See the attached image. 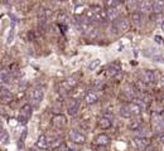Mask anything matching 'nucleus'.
Returning <instances> with one entry per match:
<instances>
[{
	"mask_svg": "<svg viewBox=\"0 0 164 151\" xmlns=\"http://www.w3.org/2000/svg\"><path fill=\"white\" fill-rule=\"evenodd\" d=\"M13 101V95L12 92L9 91V88L7 87V85H3L2 86V102L3 103H10Z\"/></svg>",
	"mask_w": 164,
	"mask_h": 151,
	"instance_id": "obj_13",
	"label": "nucleus"
},
{
	"mask_svg": "<svg viewBox=\"0 0 164 151\" xmlns=\"http://www.w3.org/2000/svg\"><path fill=\"white\" fill-rule=\"evenodd\" d=\"M28 151H36V150H34V148H29Z\"/></svg>",
	"mask_w": 164,
	"mask_h": 151,
	"instance_id": "obj_43",
	"label": "nucleus"
},
{
	"mask_svg": "<svg viewBox=\"0 0 164 151\" xmlns=\"http://www.w3.org/2000/svg\"><path fill=\"white\" fill-rule=\"evenodd\" d=\"M52 125L57 128H62L67 125V118L63 116V115H57V116H53L52 118Z\"/></svg>",
	"mask_w": 164,
	"mask_h": 151,
	"instance_id": "obj_15",
	"label": "nucleus"
},
{
	"mask_svg": "<svg viewBox=\"0 0 164 151\" xmlns=\"http://www.w3.org/2000/svg\"><path fill=\"white\" fill-rule=\"evenodd\" d=\"M104 117H107V118H110V120H112L114 118V113L112 112H110V111H105V113L102 115Z\"/></svg>",
	"mask_w": 164,
	"mask_h": 151,
	"instance_id": "obj_37",
	"label": "nucleus"
},
{
	"mask_svg": "<svg viewBox=\"0 0 164 151\" xmlns=\"http://www.w3.org/2000/svg\"><path fill=\"white\" fill-rule=\"evenodd\" d=\"M153 8V3L149 2V0H143V2H139V13L144 14V13H148L150 12Z\"/></svg>",
	"mask_w": 164,
	"mask_h": 151,
	"instance_id": "obj_18",
	"label": "nucleus"
},
{
	"mask_svg": "<svg viewBox=\"0 0 164 151\" xmlns=\"http://www.w3.org/2000/svg\"><path fill=\"white\" fill-rule=\"evenodd\" d=\"M79 110V100L77 98H71L67 103V113L69 116H76Z\"/></svg>",
	"mask_w": 164,
	"mask_h": 151,
	"instance_id": "obj_12",
	"label": "nucleus"
},
{
	"mask_svg": "<svg viewBox=\"0 0 164 151\" xmlns=\"http://www.w3.org/2000/svg\"><path fill=\"white\" fill-rule=\"evenodd\" d=\"M146 136H148V130H146V127H144V126H141L139 130L134 131V137H144V138H148Z\"/></svg>",
	"mask_w": 164,
	"mask_h": 151,
	"instance_id": "obj_29",
	"label": "nucleus"
},
{
	"mask_svg": "<svg viewBox=\"0 0 164 151\" xmlns=\"http://www.w3.org/2000/svg\"><path fill=\"white\" fill-rule=\"evenodd\" d=\"M58 20H59V23H61L62 25H66V24L68 23V20H69V17H68L66 13H59Z\"/></svg>",
	"mask_w": 164,
	"mask_h": 151,
	"instance_id": "obj_33",
	"label": "nucleus"
},
{
	"mask_svg": "<svg viewBox=\"0 0 164 151\" xmlns=\"http://www.w3.org/2000/svg\"><path fill=\"white\" fill-rule=\"evenodd\" d=\"M123 93L125 96V98H128L129 101H135L138 98V90L135 86L133 85H126L123 88Z\"/></svg>",
	"mask_w": 164,
	"mask_h": 151,
	"instance_id": "obj_8",
	"label": "nucleus"
},
{
	"mask_svg": "<svg viewBox=\"0 0 164 151\" xmlns=\"http://www.w3.org/2000/svg\"><path fill=\"white\" fill-rule=\"evenodd\" d=\"M111 125H112V120H110V118H107V117H104V116H101V117L99 118V126H100L102 130L110 128Z\"/></svg>",
	"mask_w": 164,
	"mask_h": 151,
	"instance_id": "obj_24",
	"label": "nucleus"
},
{
	"mask_svg": "<svg viewBox=\"0 0 164 151\" xmlns=\"http://www.w3.org/2000/svg\"><path fill=\"white\" fill-rule=\"evenodd\" d=\"M156 140H158L160 143H164V133H159V135H156Z\"/></svg>",
	"mask_w": 164,
	"mask_h": 151,
	"instance_id": "obj_38",
	"label": "nucleus"
},
{
	"mask_svg": "<svg viewBox=\"0 0 164 151\" xmlns=\"http://www.w3.org/2000/svg\"><path fill=\"white\" fill-rule=\"evenodd\" d=\"M2 142L3 143H8L9 142V135H8V132L5 130L2 131Z\"/></svg>",
	"mask_w": 164,
	"mask_h": 151,
	"instance_id": "obj_36",
	"label": "nucleus"
},
{
	"mask_svg": "<svg viewBox=\"0 0 164 151\" xmlns=\"http://www.w3.org/2000/svg\"><path fill=\"white\" fill-rule=\"evenodd\" d=\"M160 27H161V30H164V20H161V23H160Z\"/></svg>",
	"mask_w": 164,
	"mask_h": 151,
	"instance_id": "obj_42",
	"label": "nucleus"
},
{
	"mask_svg": "<svg viewBox=\"0 0 164 151\" xmlns=\"http://www.w3.org/2000/svg\"><path fill=\"white\" fill-rule=\"evenodd\" d=\"M85 35H87L90 39H95V38H97V35H99V29L95 28V27H91L90 30H89Z\"/></svg>",
	"mask_w": 164,
	"mask_h": 151,
	"instance_id": "obj_31",
	"label": "nucleus"
},
{
	"mask_svg": "<svg viewBox=\"0 0 164 151\" xmlns=\"http://www.w3.org/2000/svg\"><path fill=\"white\" fill-rule=\"evenodd\" d=\"M43 97H44V92H43L42 87L33 88V91L30 92V103H32V106L38 107L41 105V102L43 101Z\"/></svg>",
	"mask_w": 164,
	"mask_h": 151,
	"instance_id": "obj_5",
	"label": "nucleus"
},
{
	"mask_svg": "<svg viewBox=\"0 0 164 151\" xmlns=\"http://www.w3.org/2000/svg\"><path fill=\"white\" fill-rule=\"evenodd\" d=\"M77 82H78V81L76 80L74 76H72V77L66 78V80H64V81H62V82H61V85H59V87H61V91H59V92H63V93L69 92L71 90H73V88L76 87Z\"/></svg>",
	"mask_w": 164,
	"mask_h": 151,
	"instance_id": "obj_7",
	"label": "nucleus"
},
{
	"mask_svg": "<svg viewBox=\"0 0 164 151\" xmlns=\"http://www.w3.org/2000/svg\"><path fill=\"white\" fill-rule=\"evenodd\" d=\"M107 12V17H109V20L111 22H115L116 19L121 18L120 14H121V10L119 8H110V9H106Z\"/></svg>",
	"mask_w": 164,
	"mask_h": 151,
	"instance_id": "obj_17",
	"label": "nucleus"
},
{
	"mask_svg": "<svg viewBox=\"0 0 164 151\" xmlns=\"http://www.w3.org/2000/svg\"><path fill=\"white\" fill-rule=\"evenodd\" d=\"M13 37H14V30L10 32L9 34V38H8V44H10V42H13Z\"/></svg>",
	"mask_w": 164,
	"mask_h": 151,
	"instance_id": "obj_40",
	"label": "nucleus"
},
{
	"mask_svg": "<svg viewBox=\"0 0 164 151\" xmlns=\"http://www.w3.org/2000/svg\"><path fill=\"white\" fill-rule=\"evenodd\" d=\"M154 39H155V42H156V43H163V38H161V37H159V35H155V38H154Z\"/></svg>",
	"mask_w": 164,
	"mask_h": 151,
	"instance_id": "obj_41",
	"label": "nucleus"
},
{
	"mask_svg": "<svg viewBox=\"0 0 164 151\" xmlns=\"http://www.w3.org/2000/svg\"><path fill=\"white\" fill-rule=\"evenodd\" d=\"M32 112H33V110H32V105L30 103H27V105H24L22 108H20V111H19V116H18V121H19V123H27L28 121H29V118H30V116H32Z\"/></svg>",
	"mask_w": 164,
	"mask_h": 151,
	"instance_id": "obj_6",
	"label": "nucleus"
},
{
	"mask_svg": "<svg viewBox=\"0 0 164 151\" xmlns=\"http://www.w3.org/2000/svg\"><path fill=\"white\" fill-rule=\"evenodd\" d=\"M151 12H153L154 14L164 13V0H155V2H153Z\"/></svg>",
	"mask_w": 164,
	"mask_h": 151,
	"instance_id": "obj_21",
	"label": "nucleus"
},
{
	"mask_svg": "<svg viewBox=\"0 0 164 151\" xmlns=\"http://www.w3.org/2000/svg\"><path fill=\"white\" fill-rule=\"evenodd\" d=\"M131 22H133V24L136 25V27L143 25V23H144V14H141V13H139V12L131 13Z\"/></svg>",
	"mask_w": 164,
	"mask_h": 151,
	"instance_id": "obj_20",
	"label": "nucleus"
},
{
	"mask_svg": "<svg viewBox=\"0 0 164 151\" xmlns=\"http://www.w3.org/2000/svg\"><path fill=\"white\" fill-rule=\"evenodd\" d=\"M100 64H101V60H100L99 58H97V59H94V60L90 62V64L87 65V69L92 72V70H95L97 67H100Z\"/></svg>",
	"mask_w": 164,
	"mask_h": 151,
	"instance_id": "obj_32",
	"label": "nucleus"
},
{
	"mask_svg": "<svg viewBox=\"0 0 164 151\" xmlns=\"http://www.w3.org/2000/svg\"><path fill=\"white\" fill-rule=\"evenodd\" d=\"M141 81L146 85H154L156 82V76H155V72L151 70V69H144L141 72Z\"/></svg>",
	"mask_w": 164,
	"mask_h": 151,
	"instance_id": "obj_9",
	"label": "nucleus"
},
{
	"mask_svg": "<svg viewBox=\"0 0 164 151\" xmlns=\"http://www.w3.org/2000/svg\"><path fill=\"white\" fill-rule=\"evenodd\" d=\"M120 116L124 117V118H131L133 117V113H131V110H130L129 105H123L120 107Z\"/></svg>",
	"mask_w": 164,
	"mask_h": 151,
	"instance_id": "obj_25",
	"label": "nucleus"
},
{
	"mask_svg": "<svg viewBox=\"0 0 164 151\" xmlns=\"http://www.w3.org/2000/svg\"><path fill=\"white\" fill-rule=\"evenodd\" d=\"M105 5L107 7V9H110V8H119L120 2H118V0H109V2L105 3Z\"/></svg>",
	"mask_w": 164,
	"mask_h": 151,
	"instance_id": "obj_34",
	"label": "nucleus"
},
{
	"mask_svg": "<svg viewBox=\"0 0 164 151\" xmlns=\"http://www.w3.org/2000/svg\"><path fill=\"white\" fill-rule=\"evenodd\" d=\"M62 146H64L63 143V138L62 137H54L52 138V141H49V147L53 148V150H57V148H61Z\"/></svg>",
	"mask_w": 164,
	"mask_h": 151,
	"instance_id": "obj_23",
	"label": "nucleus"
},
{
	"mask_svg": "<svg viewBox=\"0 0 164 151\" xmlns=\"http://www.w3.org/2000/svg\"><path fill=\"white\" fill-rule=\"evenodd\" d=\"M129 25H130V23L126 18H119L115 22L111 23L110 32L114 33V34H123L129 29Z\"/></svg>",
	"mask_w": 164,
	"mask_h": 151,
	"instance_id": "obj_1",
	"label": "nucleus"
},
{
	"mask_svg": "<svg viewBox=\"0 0 164 151\" xmlns=\"http://www.w3.org/2000/svg\"><path fill=\"white\" fill-rule=\"evenodd\" d=\"M104 88V82L100 81V80H96L95 83H94V90L95 91H101Z\"/></svg>",
	"mask_w": 164,
	"mask_h": 151,
	"instance_id": "obj_35",
	"label": "nucleus"
},
{
	"mask_svg": "<svg viewBox=\"0 0 164 151\" xmlns=\"http://www.w3.org/2000/svg\"><path fill=\"white\" fill-rule=\"evenodd\" d=\"M99 101V93L94 90H91V91H89L86 95H85V102H86V105H94V103H96Z\"/></svg>",
	"mask_w": 164,
	"mask_h": 151,
	"instance_id": "obj_16",
	"label": "nucleus"
},
{
	"mask_svg": "<svg viewBox=\"0 0 164 151\" xmlns=\"http://www.w3.org/2000/svg\"><path fill=\"white\" fill-rule=\"evenodd\" d=\"M68 135H69V140H71L73 143H85V142H86V136L82 133V132L77 131V130L69 131Z\"/></svg>",
	"mask_w": 164,
	"mask_h": 151,
	"instance_id": "obj_11",
	"label": "nucleus"
},
{
	"mask_svg": "<svg viewBox=\"0 0 164 151\" xmlns=\"http://www.w3.org/2000/svg\"><path fill=\"white\" fill-rule=\"evenodd\" d=\"M25 136H27V131H24L23 132V136H20V145H22V147H23V145H24V138H25Z\"/></svg>",
	"mask_w": 164,
	"mask_h": 151,
	"instance_id": "obj_39",
	"label": "nucleus"
},
{
	"mask_svg": "<svg viewBox=\"0 0 164 151\" xmlns=\"http://www.w3.org/2000/svg\"><path fill=\"white\" fill-rule=\"evenodd\" d=\"M151 125L153 130L156 135L164 133V111L163 112H154L151 115Z\"/></svg>",
	"mask_w": 164,
	"mask_h": 151,
	"instance_id": "obj_2",
	"label": "nucleus"
},
{
	"mask_svg": "<svg viewBox=\"0 0 164 151\" xmlns=\"http://www.w3.org/2000/svg\"><path fill=\"white\" fill-rule=\"evenodd\" d=\"M128 10L133 12V13H136V10H139V2H135V0H130V2H126L125 3Z\"/></svg>",
	"mask_w": 164,
	"mask_h": 151,
	"instance_id": "obj_28",
	"label": "nucleus"
},
{
	"mask_svg": "<svg viewBox=\"0 0 164 151\" xmlns=\"http://www.w3.org/2000/svg\"><path fill=\"white\" fill-rule=\"evenodd\" d=\"M106 73L109 77H116L121 73V64L119 62H111L107 64V68H106Z\"/></svg>",
	"mask_w": 164,
	"mask_h": 151,
	"instance_id": "obj_10",
	"label": "nucleus"
},
{
	"mask_svg": "<svg viewBox=\"0 0 164 151\" xmlns=\"http://www.w3.org/2000/svg\"><path fill=\"white\" fill-rule=\"evenodd\" d=\"M141 126H144L143 125V120L141 118H134L133 121H130V123H129V128L134 132V131H136V130H139Z\"/></svg>",
	"mask_w": 164,
	"mask_h": 151,
	"instance_id": "obj_26",
	"label": "nucleus"
},
{
	"mask_svg": "<svg viewBox=\"0 0 164 151\" xmlns=\"http://www.w3.org/2000/svg\"><path fill=\"white\" fill-rule=\"evenodd\" d=\"M37 147H39L42 150H47L49 147V141H48V138H47L46 135H42V136L38 137V140H37Z\"/></svg>",
	"mask_w": 164,
	"mask_h": 151,
	"instance_id": "obj_22",
	"label": "nucleus"
},
{
	"mask_svg": "<svg viewBox=\"0 0 164 151\" xmlns=\"http://www.w3.org/2000/svg\"><path fill=\"white\" fill-rule=\"evenodd\" d=\"M144 55L145 57H148V58H150V59H153V60H155V62H164V55L161 54V52H160V49L159 48H155V47H149V48H146L145 50H144Z\"/></svg>",
	"mask_w": 164,
	"mask_h": 151,
	"instance_id": "obj_4",
	"label": "nucleus"
},
{
	"mask_svg": "<svg viewBox=\"0 0 164 151\" xmlns=\"http://www.w3.org/2000/svg\"><path fill=\"white\" fill-rule=\"evenodd\" d=\"M129 106H130V110H131L133 116H140L141 112H143V110H144L140 105H138V103H135V102H131Z\"/></svg>",
	"mask_w": 164,
	"mask_h": 151,
	"instance_id": "obj_27",
	"label": "nucleus"
},
{
	"mask_svg": "<svg viewBox=\"0 0 164 151\" xmlns=\"http://www.w3.org/2000/svg\"><path fill=\"white\" fill-rule=\"evenodd\" d=\"M134 143L138 150L144 151L150 145V141H149V138H144V137H134Z\"/></svg>",
	"mask_w": 164,
	"mask_h": 151,
	"instance_id": "obj_14",
	"label": "nucleus"
},
{
	"mask_svg": "<svg viewBox=\"0 0 164 151\" xmlns=\"http://www.w3.org/2000/svg\"><path fill=\"white\" fill-rule=\"evenodd\" d=\"M9 78H10L9 70H8V69H3V70H2V74H0V80H2V83H3V85H7L8 81H9Z\"/></svg>",
	"mask_w": 164,
	"mask_h": 151,
	"instance_id": "obj_30",
	"label": "nucleus"
},
{
	"mask_svg": "<svg viewBox=\"0 0 164 151\" xmlns=\"http://www.w3.org/2000/svg\"><path fill=\"white\" fill-rule=\"evenodd\" d=\"M37 17H38L39 27L44 29V28L48 27L51 19H52V17H53V12H52L51 9H48V8H41V9L38 10Z\"/></svg>",
	"mask_w": 164,
	"mask_h": 151,
	"instance_id": "obj_3",
	"label": "nucleus"
},
{
	"mask_svg": "<svg viewBox=\"0 0 164 151\" xmlns=\"http://www.w3.org/2000/svg\"><path fill=\"white\" fill-rule=\"evenodd\" d=\"M109 142H110V137L106 133H100L95 137V143L99 146H106L109 145Z\"/></svg>",
	"mask_w": 164,
	"mask_h": 151,
	"instance_id": "obj_19",
	"label": "nucleus"
}]
</instances>
